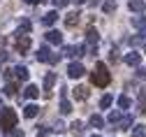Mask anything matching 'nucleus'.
<instances>
[{"label": "nucleus", "mask_w": 146, "mask_h": 137, "mask_svg": "<svg viewBox=\"0 0 146 137\" xmlns=\"http://www.w3.org/2000/svg\"><path fill=\"white\" fill-rule=\"evenodd\" d=\"M130 105H132V100H130L127 95H121V98H118V107H121V109H130Z\"/></svg>", "instance_id": "obj_23"}, {"label": "nucleus", "mask_w": 146, "mask_h": 137, "mask_svg": "<svg viewBox=\"0 0 146 137\" xmlns=\"http://www.w3.org/2000/svg\"><path fill=\"white\" fill-rule=\"evenodd\" d=\"M102 9H104V12H107V14H111V12H114V9H116V0H107V3H104V5H102Z\"/></svg>", "instance_id": "obj_26"}, {"label": "nucleus", "mask_w": 146, "mask_h": 137, "mask_svg": "<svg viewBox=\"0 0 146 137\" xmlns=\"http://www.w3.org/2000/svg\"><path fill=\"white\" fill-rule=\"evenodd\" d=\"M51 130H56V132H63V130H65V123H63V121H53V128H51Z\"/></svg>", "instance_id": "obj_31"}, {"label": "nucleus", "mask_w": 146, "mask_h": 137, "mask_svg": "<svg viewBox=\"0 0 146 137\" xmlns=\"http://www.w3.org/2000/svg\"><path fill=\"white\" fill-rule=\"evenodd\" d=\"M137 77H141V79H146V70H144V67H139V70H137Z\"/></svg>", "instance_id": "obj_36"}, {"label": "nucleus", "mask_w": 146, "mask_h": 137, "mask_svg": "<svg viewBox=\"0 0 146 137\" xmlns=\"http://www.w3.org/2000/svg\"><path fill=\"white\" fill-rule=\"evenodd\" d=\"M37 137H46V128H42V130H40V135H37Z\"/></svg>", "instance_id": "obj_39"}, {"label": "nucleus", "mask_w": 146, "mask_h": 137, "mask_svg": "<svg viewBox=\"0 0 146 137\" xmlns=\"http://www.w3.org/2000/svg\"><path fill=\"white\" fill-rule=\"evenodd\" d=\"M132 135H135V137H146V130H144V126H135Z\"/></svg>", "instance_id": "obj_28"}, {"label": "nucleus", "mask_w": 146, "mask_h": 137, "mask_svg": "<svg viewBox=\"0 0 146 137\" xmlns=\"http://www.w3.org/2000/svg\"><path fill=\"white\" fill-rule=\"evenodd\" d=\"M144 53H146V44H144Z\"/></svg>", "instance_id": "obj_42"}, {"label": "nucleus", "mask_w": 146, "mask_h": 137, "mask_svg": "<svg viewBox=\"0 0 146 137\" xmlns=\"http://www.w3.org/2000/svg\"><path fill=\"white\" fill-rule=\"evenodd\" d=\"M23 95L28 98V100H35V98H40V88L33 86V84H28V86L23 88Z\"/></svg>", "instance_id": "obj_12"}, {"label": "nucleus", "mask_w": 146, "mask_h": 137, "mask_svg": "<svg viewBox=\"0 0 146 137\" xmlns=\"http://www.w3.org/2000/svg\"><path fill=\"white\" fill-rule=\"evenodd\" d=\"M65 53L70 56V58H79V56H84L86 53V47H65Z\"/></svg>", "instance_id": "obj_9"}, {"label": "nucleus", "mask_w": 146, "mask_h": 137, "mask_svg": "<svg viewBox=\"0 0 146 137\" xmlns=\"http://www.w3.org/2000/svg\"><path fill=\"white\" fill-rule=\"evenodd\" d=\"M12 72H14V79H19V82H26L28 77H30V72H28V67H26V65H14V67H12Z\"/></svg>", "instance_id": "obj_5"}, {"label": "nucleus", "mask_w": 146, "mask_h": 137, "mask_svg": "<svg viewBox=\"0 0 146 137\" xmlns=\"http://www.w3.org/2000/svg\"><path fill=\"white\" fill-rule=\"evenodd\" d=\"M60 112H63V114H70V112H72V102L67 100V95L60 98Z\"/></svg>", "instance_id": "obj_21"}, {"label": "nucleus", "mask_w": 146, "mask_h": 137, "mask_svg": "<svg viewBox=\"0 0 146 137\" xmlns=\"http://www.w3.org/2000/svg\"><path fill=\"white\" fill-rule=\"evenodd\" d=\"M37 61H42V63H49V61H51V49H49V47H42V49L37 51Z\"/></svg>", "instance_id": "obj_15"}, {"label": "nucleus", "mask_w": 146, "mask_h": 137, "mask_svg": "<svg viewBox=\"0 0 146 137\" xmlns=\"http://www.w3.org/2000/svg\"><path fill=\"white\" fill-rule=\"evenodd\" d=\"M139 107L146 112V93H141V95H139Z\"/></svg>", "instance_id": "obj_32"}, {"label": "nucleus", "mask_w": 146, "mask_h": 137, "mask_svg": "<svg viewBox=\"0 0 146 137\" xmlns=\"http://www.w3.org/2000/svg\"><path fill=\"white\" fill-rule=\"evenodd\" d=\"M5 137H26V135H23V130H19V128H12Z\"/></svg>", "instance_id": "obj_27"}, {"label": "nucleus", "mask_w": 146, "mask_h": 137, "mask_svg": "<svg viewBox=\"0 0 146 137\" xmlns=\"http://www.w3.org/2000/svg\"><path fill=\"white\" fill-rule=\"evenodd\" d=\"M58 61H60V53H53V56H51V61H49V63H51V65H56Z\"/></svg>", "instance_id": "obj_33"}, {"label": "nucleus", "mask_w": 146, "mask_h": 137, "mask_svg": "<svg viewBox=\"0 0 146 137\" xmlns=\"http://www.w3.org/2000/svg\"><path fill=\"white\" fill-rule=\"evenodd\" d=\"M37 114H40V107H37V105L28 102V105L23 107V116H26V119H35V116H37Z\"/></svg>", "instance_id": "obj_10"}, {"label": "nucleus", "mask_w": 146, "mask_h": 137, "mask_svg": "<svg viewBox=\"0 0 146 137\" xmlns=\"http://www.w3.org/2000/svg\"><path fill=\"white\" fill-rule=\"evenodd\" d=\"M23 3H26V5H37L40 0H23Z\"/></svg>", "instance_id": "obj_38"}, {"label": "nucleus", "mask_w": 146, "mask_h": 137, "mask_svg": "<svg viewBox=\"0 0 146 137\" xmlns=\"http://www.w3.org/2000/svg\"><path fill=\"white\" fill-rule=\"evenodd\" d=\"M53 84H56V74H53V72H49V74L44 77V98H49V95H51Z\"/></svg>", "instance_id": "obj_7"}, {"label": "nucleus", "mask_w": 146, "mask_h": 137, "mask_svg": "<svg viewBox=\"0 0 146 137\" xmlns=\"http://www.w3.org/2000/svg\"><path fill=\"white\" fill-rule=\"evenodd\" d=\"M111 102H114V98L109 95V93H104L102 100H100V107H102V109H109V107H111Z\"/></svg>", "instance_id": "obj_22"}, {"label": "nucleus", "mask_w": 146, "mask_h": 137, "mask_svg": "<svg viewBox=\"0 0 146 137\" xmlns=\"http://www.w3.org/2000/svg\"><path fill=\"white\" fill-rule=\"evenodd\" d=\"M132 114H125V116H121V130H127V128H130L132 126Z\"/></svg>", "instance_id": "obj_20"}, {"label": "nucleus", "mask_w": 146, "mask_h": 137, "mask_svg": "<svg viewBox=\"0 0 146 137\" xmlns=\"http://www.w3.org/2000/svg\"><path fill=\"white\" fill-rule=\"evenodd\" d=\"M3 91H5V95H14V93H16V86H14L12 82H9V84H7V86H5Z\"/></svg>", "instance_id": "obj_29"}, {"label": "nucleus", "mask_w": 146, "mask_h": 137, "mask_svg": "<svg viewBox=\"0 0 146 137\" xmlns=\"http://www.w3.org/2000/svg\"><path fill=\"white\" fill-rule=\"evenodd\" d=\"M46 42H49V44H63L60 30H49V33H46Z\"/></svg>", "instance_id": "obj_8"}, {"label": "nucleus", "mask_w": 146, "mask_h": 137, "mask_svg": "<svg viewBox=\"0 0 146 137\" xmlns=\"http://www.w3.org/2000/svg\"><path fill=\"white\" fill-rule=\"evenodd\" d=\"M70 3V0H53V5H56V7H65Z\"/></svg>", "instance_id": "obj_34"}, {"label": "nucleus", "mask_w": 146, "mask_h": 137, "mask_svg": "<svg viewBox=\"0 0 146 137\" xmlns=\"http://www.w3.org/2000/svg\"><path fill=\"white\" fill-rule=\"evenodd\" d=\"M88 123L93 126V128H104V119H102V116H98V114H93V116H90V119H88Z\"/></svg>", "instance_id": "obj_19"}, {"label": "nucleus", "mask_w": 146, "mask_h": 137, "mask_svg": "<svg viewBox=\"0 0 146 137\" xmlns=\"http://www.w3.org/2000/svg\"><path fill=\"white\" fill-rule=\"evenodd\" d=\"M121 116H123V112H121V109H114V112H109L107 119L111 121V123H118V121H121Z\"/></svg>", "instance_id": "obj_24"}, {"label": "nucleus", "mask_w": 146, "mask_h": 137, "mask_svg": "<svg viewBox=\"0 0 146 137\" xmlns=\"http://www.w3.org/2000/svg\"><path fill=\"white\" fill-rule=\"evenodd\" d=\"M16 121H19V116L14 114V109H3V114H0V126H3L5 130L16 128Z\"/></svg>", "instance_id": "obj_2"}, {"label": "nucleus", "mask_w": 146, "mask_h": 137, "mask_svg": "<svg viewBox=\"0 0 146 137\" xmlns=\"http://www.w3.org/2000/svg\"><path fill=\"white\" fill-rule=\"evenodd\" d=\"M30 47H33V37H30V35H16V40H14V49L19 51V53L30 51Z\"/></svg>", "instance_id": "obj_3"}, {"label": "nucleus", "mask_w": 146, "mask_h": 137, "mask_svg": "<svg viewBox=\"0 0 146 137\" xmlns=\"http://www.w3.org/2000/svg\"><path fill=\"white\" fill-rule=\"evenodd\" d=\"M30 28H33V26H30V21H23V23L19 26V30H16V35H28V33H30Z\"/></svg>", "instance_id": "obj_25"}, {"label": "nucleus", "mask_w": 146, "mask_h": 137, "mask_svg": "<svg viewBox=\"0 0 146 137\" xmlns=\"http://www.w3.org/2000/svg\"><path fill=\"white\" fill-rule=\"evenodd\" d=\"M79 12H70L67 16H65V26H70V28H74V26H79Z\"/></svg>", "instance_id": "obj_14"}, {"label": "nucleus", "mask_w": 146, "mask_h": 137, "mask_svg": "<svg viewBox=\"0 0 146 137\" xmlns=\"http://www.w3.org/2000/svg\"><path fill=\"white\" fill-rule=\"evenodd\" d=\"M90 79H93L95 86L104 88V86H109V82H111V74H109V70H107L104 63H98V65H95V72L90 74Z\"/></svg>", "instance_id": "obj_1"}, {"label": "nucleus", "mask_w": 146, "mask_h": 137, "mask_svg": "<svg viewBox=\"0 0 146 137\" xmlns=\"http://www.w3.org/2000/svg\"><path fill=\"white\" fill-rule=\"evenodd\" d=\"M123 63H125V65H132V67L139 65V63H141V53H139V51H130V53L123 58Z\"/></svg>", "instance_id": "obj_6"}, {"label": "nucleus", "mask_w": 146, "mask_h": 137, "mask_svg": "<svg viewBox=\"0 0 146 137\" xmlns=\"http://www.w3.org/2000/svg\"><path fill=\"white\" fill-rule=\"evenodd\" d=\"M132 21H135V26H137V28H141V26H146V16H135Z\"/></svg>", "instance_id": "obj_30"}, {"label": "nucleus", "mask_w": 146, "mask_h": 137, "mask_svg": "<svg viewBox=\"0 0 146 137\" xmlns=\"http://www.w3.org/2000/svg\"><path fill=\"white\" fill-rule=\"evenodd\" d=\"M109 58H111V61H114V63L118 61V53H116V49H111V56H109Z\"/></svg>", "instance_id": "obj_37"}, {"label": "nucleus", "mask_w": 146, "mask_h": 137, "mask_svg": "<svg viewBox=\"0 0 146 137\" xmlns=\"http://www.w3.org/2000/svg\"><path fill=\"white\" fill-rule=\"evenodd\" d=\"M127 7H130L132 12H137V14H144L146 3H144V0H130V3H127Z\"/></svg>", "instance_id": "obj_13"}, {"label": "nucleus", "mask_w": 146, "mask_h": 137, "mask_svg": "<svg viewBox=\"0 0 146 137\" xmlns=\"http://www.w3.org/2000/svg\"><path fill=\"white\" fill-rule=\"evenodd\" d=\"M56 21H58V14H56V12H46V14L42 16V23H44V26H53Z\"/></svg>", "instance_id": "obj_17"}, {"label": "nucleus", "mask_w": 146, "mask_h": 137, "mask_svg": "<svg viewBox=\"0 0 146 137\" xmlns=\"http://www.w3.org/2000/svg\"><path fill=\"white\" fill-rule=\"evenodd\" d=\"M70 130H72L74 137H81V135H84V123H81V121H74V123L70 126Z\"/></svg>", "instance_id": "obj_18"}, {"label": "nucleus", "mask_w": 146, "mask_h": 137, "mask_svg": "<svg viewBox=\"0 0 146 137\" xmlns=\"http://www.w3.org/2000/svg\"><path fill=\"white\" fill-rule=\"evenodd\" d=\"M74 3H77V5H81V3H84V0H74Z\"/></svg>", "instance_id": "obj_40"}, {"label": "nucleus", "mask_w": 146, "mask_h": 137, "mask_svg": "<svg viewBox=\"0 0 146 137\" xmlns=\"http://www.w3.org/2000/svg\"><path fill=\"white\" fill-rule=\"evenodd\" d=\"M98 40H100L98 30H95V28H88V30H86V42H88V44H98Z\"/></svg>", "instance_id": "obj_16"}, {"label": "nucleus", "mask_w": 146, "mask_h": 137, "mask_svg": "<svg viewBox=\"0 0 146 137\" xmlns=\"http://www.w3.org/2000/svg\"><path fill=\"white\" fill-rule=\"evenodd\" d=\"M90 137H100V135H90Z\"/></svg>", "instance_id": "obj_41"}, {"label": "nucleus", "mask_w": 146, "mask_h": 137, "mask_svg": "<svg viewBox=\"0 0 146 137\" xmlns=\"http://www.w3.org/2000/svg\"><path fill=\"white\" fill-rule=\"evenodd\" d=\"M84 72H86V70H84L81 63H70V65H67V77H70V79H79Z\"/></svg>", "instance_id": "obj_4"}, {"label": "nucleus", "mask_w": 146, "mask_h": 137, "mask_svg": "<svg viewBox=\"0 0 146 137\" xmlns=\"http://www.w3.org/2000/svg\"><path fill=\"white\" fill-rule=\"evenodd\" d=\"M137 40H146V26H141V30H139V37Z\"/></svg>", "instance_id": "obj_35"}, {"label": "nucleus", "mask_w": 146, "mask_h": 137, "mask_svg": "<svg viewBox=\"0 0 146 137\" xmlns=\"http://www.w3.org/2000/svg\"><path fill=\"white\" fill-rule=\"evenodd\" d=\"M72 95L84 102V100H88V88L86 86H74V88H72Z\"/></svg>", "instance_id": "obj_11"}]
</instances>
